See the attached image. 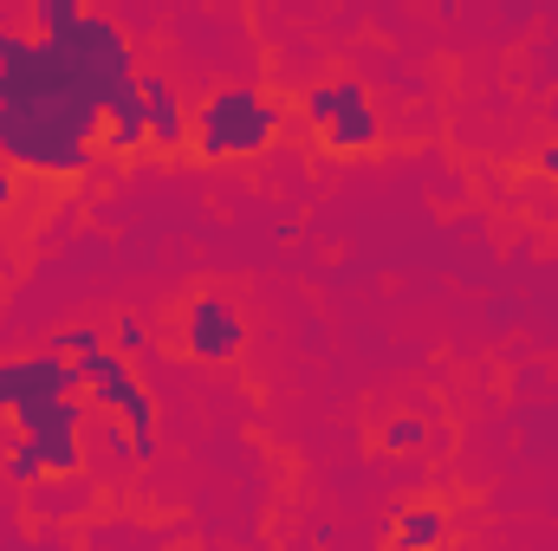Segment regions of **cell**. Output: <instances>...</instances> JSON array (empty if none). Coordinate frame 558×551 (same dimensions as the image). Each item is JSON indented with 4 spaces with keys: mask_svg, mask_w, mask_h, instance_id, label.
<instances>
[{
    "mask_svg": "<svg viewBox=\"0 0 558 551\" xmlns=\"http://www.w3.org/2000/svg\"><path fill=\"white\" fill-rule=\"evenodd\" d=\"M279 137V105L267 91H254V85H228V91H215L202 111H195V156H208V162H228V156H260L267 143Z\"/></svg>",
    "mask_w": 558,
    "mask_h": 551,
    "instance_id": "6da1fadb",
    "label": "cell"
},
{
    "mask_svg": "<svg viewBox=\"0 0 558 551\" xmlns=\"http://www.w3.org/2000/svg\"><path fill=\"white\" fill-rule=\"evenodd\" d=\"M241 344H247V325H241V311H234L221 292H202V298L182 311V351H189L195 364H234Z\"/></svg>",
    "mask_w": 558,
    "mask_h": 551,
    "instance_id": "7a4b0ae2",
    "label": "cell"
},
{
    "mask_svg": "<svg viewBox=\"0 0 558 551\" xmlns=\"http://www.w3.org/2000/svg\"><path fill=\"white\" fill-rule=\"evenodd\" d=\"M0 370H7V415L33 409V403H59V396H85L78 364H65V357H52V351L13 357V364H0Z\"/></svg>",
    "mask_w": 558,
    "mask_h": 551,
    "instance_id": "3957f363",
    "label": "cell"
},
{
    "mask_svg": "<svg viewBox=\"0 0 558 551\" xmlns=\"http://www.w3.org/2000/svg\"><path fill=\"white\" fill-rule=\"evenodd\" d=\"M149 143V111H143V85L124 78L111 98H105V149L111 156H137Z\"/></svg>",
    "mask_w": 558,
    "mask_h": 551,
    "instance_id": "277c9868",
    "label": "cell"
},
{
    "mask_svg": "<svg viewBox=\"0 0 558 551\" xmlns=\"http://www.w3.org/2000/svg\"><path fill=\"white\" fill-rule=\"evenodd\" d=\"M137 85H143V111H149V143H156V149H182L195 124L182 118V105H175V85H169L162 72H137Z\"/></svg>",
    "mask_w": 558,
    "mask_h": 551,
    "instance_id": "5b68a950",
    "label": "cell"
},
{
    "mask_svg": "<svg viewBox=\"0 0 558 551\" xmlns=\"http://www.w3.org/2000/svg\"><path fill=\"white\" fill-rule=\"evenodd\" d=\"M13 421H20V441H72V434L92 421V403H85V396H59V403L13 409Z\"/></svg>",
    "mask_w": 558,
    "mask_h": 551,
    "instance_id": "8992f818",
    "label": "cell"
},
{
    "mask_svg": "<svg viewBox=\"0 0 558 551\" xmlns=\"http://www.w3.org/2000/svg\"><path fill=\"white\" fill-rule=\"evenodd\" d=\"M371 105V91L357 85V78H325V85H312L305 98H299V111H305V124L325 137L338 118H351V111H364Z\"/></svg>",
    "mask_w": 558,
    "mask_h": 551,
    "instance_id": "52a82bcc",
    "label": "cell"
},
{
    "mask_svg": "<svg viewBox=\"0 0 558 551\" xmlns=\"http://www.w3.org/2000/svg\"><path fill=\"white\" fill-rule=\"evenodd\" d=\"M448 546V513L441 506H403L397 513V551H441Z\"/></svg>",
    "mask_w": 558,
    "mask_h": 551,
    "instance_id": "ba28073f",
    "label": "cell"
},
{
    "mask_svg": "<svg viewBox=\"0 0 558 551\" xmlns=\"http://www.w3.org/2000/svg\"><path fill=\"white\" fill-rule=\"evenodd\" d=\"M26 506H33L39 519H59V513H85V506H92V480H85V474H72V480H39V487L26 493Z\"/></svg>",
    "mask_w": 558,
    "mask_h": 551,
    "instance_id": "9c48e42d",
    "label": "cell"
},
{
    "mask_svg": "<svg viewBox=\"0 0 558 551\" xmlns=\"http://www.w3.org/2000/svg\"><path fill=\"white\" fill-rule=\"evenodd\" d=\"M384 137V124H377V111L364 105V111H351V118H338L331 131H325V143H331V156H351V149H371V143Z\"/></svg>",
    "mask_w": 558,
    "mask_h": 551,
    "instance_id": "30bf717a",
    "label": "cell"
},
{
    "mask_svg": "<svg viewBox=\"0 0 558 551\" xmlns=\"http://www.w3.org/2000/svg\"><path fill=\"white\" fill-rule=\"evenodd\" d=\"M78 20H85V7H78V0H39V7H33V26H39V39H65Z\"/></svg>",
    "mask_w": 558,
    "mask_h": 551,
    "instance_id": "8fae6325",
    "label": "cell"
},
{
    "mask_svg": "<svg viewBox=\"0 0 558 551\" xmlns=\"http://www.w3.org/2000/svg\"><path fill=\"white\" fill-rule=\"evenodd\" d=\"M13 487H39L46 480V448L39 441H13V454H7V467H0Z\"/></svg>",
    "mask_w": 558,
    "mask_h": 551,
    "instance_id": "7c38bea8",
    "label": "cell"
},
{
    "mask_svg": "<svg viewBox=\"0 0 558 551\" xmlns=\"http://www.w3.org/2000/svg\"><path fill=\"white\" fill-rule=\"evenodd\" d=\"M92 351H105V331H98V325H65V331L52 338V357H65V364H85Z\"/></svg>",
    "mask_w": 558,
    "mask_h": 551,
    "instance_id": "4fadbf2b",
    "label": "cell"
},
{
    "mask_svg": "<svg viewBox=\"0 0 558 551\" xmlns=\"http://www.w3.org/2000/svg\"><path fill=\"white\" fill-rule=\"evenodd\" d=\"M111 351H118L124 364H131V357H143V351H149V325L124 311V318H118V331H111Z\"/></svg>",
    "mask_w": 558,
    "mask_h": 551,
    "instance_id": "5bb4252c",
    "label": "cell"
},
{
    "mask_svg": "<svg viewBox=\"0 0 558 551\" xmlns=\"http://www.w3.org/2000/svg\"><path fill=\"white\" fill-rule=\"evenodd\" d=\"M428 441V428H422L416 415H397V421H384V448L390 454H403V448H422Z\"/></svg>",
    "mask_w": 558,
    "mask_h": 551,
    "instance_id": "9a60e30c",
    "label": "cell"
},
{
    "mask_svg": "<svg viewBox=\"0 0 558 551\" xmlns=\"http://www.w3.org/2000/svg\"><path fill=\"white\" fill-rule=\"evenodd\" d=\"M13 195H20V175H13V169L0 162V208H13Z\"/></svg>",
    "mask_w": 558,
    "mask_h": 551,
    "instance_id": "2e32d148",
    "label": "cell"
},
{
    "mask_svg": "<svg viewBox=\"0 0 558 551\" xmlns=\"http://www.w3.org/2000/svg\"><path fill=\"white\" fill-rule=\"evenodd\" d=\"M539 175H553V182H558V137L539 149Z\"/></svg>",
    "mask_w": 558,
    "mask_h": 551,
    "instance_id": "e0dca14e",
    "label": "cell"
},
{
    "mask_svg": "<svg viewBox=\"0 0 558 551\" xmlns=\"http://www.w3.org/2000/svg\"><path fill=\"white\" fill-rule=\"evenodd\" d=\"M0 415H7V370H0Z\"/></svg>",
    "mask_w": 558,
    "mask_h": 551,
    "instance_id": "ac0fdd59",
    "label": "cell"
},
{
    "mask_svg": "<svg viewBox=\"0 0 558 551\" xmlns=\"http://www.w3.org/2000/svg\"><path fill=\"white\" fill-rule=\"evenodd\" d=\"M546 118H553V124H558V98H546Z\"/></svg>",
    "mask_w": 558,
    "mask_h": 551,
    "instance_id": "d6986e66",
    "label": "cell"
},
{
    "mask_svg": "<svg viewBox=\"0 0 558 551\" xmlns=\"http://www.w3.org/2000/svg\"><path fill=\"white\" fill-rule=\"evenodd\" d=\"M0 267H7V247H0Z\"/></svg>",
    "mask_w": 558,
    "mask_h": 551,
    "instance_id": "ffe728a7",
    "label": "cell"
},
{
    "mask_svg": "<svg viewBox=\"0 0 558 551\" xmlns=\"http://www.w3.org/2000/svg\"><path fill=\"white\" fill-rule=\"evenodd\" d=\"M0 46H7V26H0Z\"/></svg>",
    "mask_w": 558,
    "mask_h": 551,
    "instance_id": "44dd1931",
    "label": "cell"
}]
</instances>
